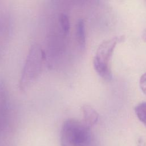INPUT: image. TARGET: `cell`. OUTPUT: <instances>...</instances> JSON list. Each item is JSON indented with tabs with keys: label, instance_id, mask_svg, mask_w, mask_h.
Here are the masks:
<instances>
[{
	"label": "cell",
	"instance_id": "cell-1",
	"mask_svg": "<svg viewBox=\"0 0 146 146\" xmlns=\"http://www.w3.org/2000/svg\"><path fill=\"white\" fill-rule=\"evenodd\" d=\"M60 143L62 146H98L90 127L75 119H68L63 123Z\"/></svg>",
	"mask_w": 146,
	"mask_h": 146
},
{
	"label": "cell",
	"instance_id": "cell-2",
	"mask_svg": "<svg viewBox=\"0 0 146 146\" xmlns=\"http://www.w3.org/2000/svg\"><path fill=\"white\" fill-rule=\"evenodd\" d=\"M45 54L41 47L34 44L29 50L19 82L21 90H26L38 78L40 74Z\"/></svg>",
	"mask_w": 146,
	"mask_h": 146
},
{
	"label": "cell",
	"instance_id": "cell-3",
	"mask_svg": "<svg viewBox=\"0 0 146 146\" xmlns=\"http://www.w3.org/2000/svg\"><path fill=\"white\" fill-rule=\"evenodd\" d=\"M123 36H117L103 41L98 47L93 59L95 70L106 80L112 78L110 62L116 44L123 40Z\"/></svg>",
	"mask_w": 146,
	"mask_h": 146
},
{
	"label": "cell",
	"instance_id": "cell-4",
	"mask_svg": "<svg viewBox=\"0 0 146 146\" xmlns=\"http://www.w3.org/2000/svg\"><path fill=\"white\" fill-rule=\"evenodd\" d=\"M9 119V96L5 82L0 77V133L7 127Z\"/></svg>",
	"mask_w": 146,
	"mask_h": 146
},
{
	"label": "cell",
	"instance_id": "cell-5",
	"mask_svg": "<svg viewBox=\"0 0 146 146\" xmlns=\"http://www.w3.org/2000/svg\"><path fill=\"white\" fill-rule=\"evenodd\" d=\"M81 109L83 116V122L90 127L95 124L99 117L97 111L88 105H83Z\"/></svg>",
	"mask_w": 146,
	"mask_h": 146
},
{
	"label": "cell",
	"instance_id": "cell-6",
	"mask_svg": "<svg viewBox=\"0 0 146 146\" xmlns=\"http://www.w3.org/2000/svg\"><path fill=\"white\" fill-rule=\"evenodd\" d=\"M76 38L79 46L83 48L86 45V32L84 22L83 19H79L76 26Z\"/></svg>",
	"mask_w": 146,
	"mask_h": 146
},
{
	"label": "cell",
	"instance_id": "cell-7",
	"mask_svg": "<svg viewBox=\"0 0 146 146\" xmlns=\"http://www.w3.org/2000/svg\"><path fill=\"white\" fill-rule=\"evenodd\" d=\"M135 112L139 120L146 127V102L138 104L135 108Z\"/></svg>",
	"mask_w": 146,
	"mask_h": 146
},
{
	"label": "cell",
	"instance_id": "cell-8",
	"mask_svg": "<svg viewBox=\"0 0 146 146\" xmlns=\"http://www.w3.org/2000/svg\"><path fill=\"white\" fill-rule=\"evenodd\" d=\"M59 22L64 35H66L70 29V23L69 18L65 13H60L59 15Z\"/></svg>",
	"mask_w": 146,
	"mask_h": 146
},
{
	"label": "cell",
	"instance_id": "cell-9",
	"mask_svg": "<svg viewBox=\"0 0 146 146\" xmlns=\"http://www.w3.org/2000/svg\"><path fill=\"white\" fill-rule=\"evenodd\" d=\"M139 85L141 91L146 95V72L141 76L139 80Z\"/></svg>",
	"mask_w": 146,
	"mask_h": 146
},
{
	"label": "cell",
	"instance_id": "cell-10",
	"mask_svg": "<svg viewBox=\"0 0 146 146\" xmlns=\"http://www.w3.org/2000/svg\"><path fill=\"white\" fill-rule=\"evenodd\" d=\"M4 25H3L2 26L1 25L0 26V52H1V49H2V47H3V46H2V44L3 45V39H5V38L6 37V31L3 32V31H5L6 30L5 29H3L2 30V27H3Z\"/></svg>",
	"mask_w": 146,
	"mask_h": 146
},
{
	"label": "cell",
	"instance_id": "cell-11",
	"mask_svg": "<svg viewBox=\"0 0 146 146\" xmlns=\"http://www.w3.org/2000/svg\"><path fill=\"white\" fill-rule=\"evenodd\" d=\"M137 146H146V143L143 139L140 138L137 141Z\"/></svg>",
	"mask_w": 146,
	"mask_h": 146
},
{
	"label": "cell",
	"instance_id": "cell-12",
	"mask_svg": "<svg viewBox=\"0 0 146 146\" xmlns=\"http://www.w3.org/2000/svg\"><path fill=\"white\" fill-rule=\"evenodd\" d=\"M142 37L143 39L146 42V29L143 31V34H142Z\"/></svg>",
	"mask_w": 146,
	"mask_h": 146
}]
</instances>
